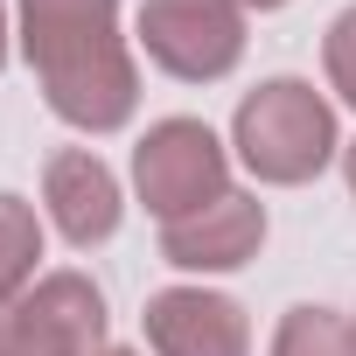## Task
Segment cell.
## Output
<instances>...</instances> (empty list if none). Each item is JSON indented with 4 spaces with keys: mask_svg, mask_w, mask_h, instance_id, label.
<instances>
[{
    "mask_svg": "<svg viewBox=\"0 0 356 356\" xmlns=\"http://www.w3.org/2000/svg\"><path fill=\"white\" fill-rule=\"evenodd\" d=\"M22 49L63 126L119 133L133 119L140 63L119 35V0H22Z\"/></svg>",
    "mask_w": 356,
    "mask_h": 356,
    "instance_id": "1",
    "label": "cell"
},
{
    "mask_svg": "<svg viewBox=\"0 0 356 356\" xmlns=\"http://www.w3.org/2000/svg\"><path fill=\"white\" fill-rule=\"evenodd\" d=\"M231 147L238 161L273 189H293V182H314V175L335 161V112L314 84L300 77H266L238 119H231Z\"/></svg>",
    "mask_w": 356,
    "mask_h": 356,
    "instance_id": "2",
    "label": "cell"
},
{
    "mask_svg": "<svg viewBox=\"0 0 356 356\" xmlns=\"http://www.w3.org/2000/svg\"><path fill=\"white\" fill-rule=\"evenodd\" d=\"M133 189L161 224L196 217L203 203L231 196V154L203 119H161L133 147Z\"/></svg>",
    "mask_w": 356,
    "mask_h": 356,
    "instance_id": "3",
    "label": "cell"
},
{
    "mask_svg": "<svg viewBox=\"0 0 356 356\" xmlns=\"http://www.w3.org/2000/svg\"><path fill=\"white\" fill-rule=\"evenodd\" d=\"M140 49L182 84H217L245 56L238 0H140Z\"/></svg>",
    "mask_w": 356,
    "mask_h": 356,
    "instance_id": "4",
    "label": "cell"
},
{
    "mask_svg": "<svg viewBox=\"0 0 356 356\" xmlns=\"http://www.w3.org/2000/svg\"><path fill=\"white\" fill-rule=\"evenodd\" d=\"M22 356H98L105 349V293L84 273H42L15 300Z\"/></svg>",
    "mask_w": 356,
    "mask_h": 356,
    "instance_id": "5",
    "label": "cell"
},
{
    "mask_svg": "<svg viewBox=\"0 0 356 356\" xmlns=\"http://www.w3.org/2000/svg\"><path fill=\"white\" fill-rule=\"evenodd\" d=\"M259 245H266V203L245 189L203 203L196 217L161 224V259L182 266V273H238L259 259Z\"/></svg>",
    "mask_w": 356,
    "mask_h": 356,
    "instance_id": "6",
    "label": "cell"
},
{
    "mask_svg": "<svg viewBox=\"0 0 356 356\" xmlns=\"http://www.w3.org/2000/svg\"><path fill=\"white\" fill-rule=\"evenodd\" d=\"M154 356H252V321L231 293L210 286H161L147 300Z\"/></svg>",
    "mask_w": 356,
    "mask_h": 356,
    "instance_id": "7",
    "label": "cell"
},
{
    "mask_svg": "<svg viewBox=\"0 0 356 356\" xmlns=\"http://www.w3.org/2000/svg\"><path fill=\"white\" fill-rule=\"evenodd\" d=\"M42 203H49V224H56L77 252H91V245H105V238L119 231V182H112V168H105L91 147L49 154V168H42Z\"/></svg>",
    "mask_w": 356,
    "mask_h": 356,
    "instance_id": "8",
    "label": "cell"
},
{
    "mask_svg": "<svg viewBox=\"0 0 356 356\" xmlns=\"http://www.w3.org/2000/svg\"><path fill=\"white\" fill-rule=\"evenodd\" d=\"M35 259H42V224L22 196H0V300H22L35 286Z\"/></svg>",
    "mask_w": 356,
    "mask_h": 356,
    "instance_id": "9",
    "label": "cell"
},
{
    "mask_svg": "<svg viewBox=\"0 0 356 356\" xmlns=\"http://www.w3.org/2000/svg\"><path fill=\"white\" fill-rule=\"evenodd\" d=\"M273 356H356V335L328 307H293L273 335Z\"/></svg>",
    "mask_w": 356,
    "mask_h": 356,
    "instance_id": "10",
    "label": "cell"
},
{
    "mask_svg": "<svg viewBox=\"0 0 356 356\" xmlns=\"http://www.w3.org/2000/svg\"><path fill=\"white\" fill-rule=\"evenodd\" d=\"M321 63H328V84L356 105V8H342L328 22V42H321Z\"/></svg>",
    "mask_w": 356,
    "mask_h": 356,
    "instance_id": "11",
    "label": "cell"
},
{
    "mask_svg": "<svg viewBox=\"0 0 356 356\" xmlns=\"http://www.w3.org/2000/svg\"><path fill=\"white\" fill-rule=\"evenodd\" d=\"M0 356H22V342H15V307L0 300Z\"/></svg>",
    "mask_w": 356,
    "mask_h": 356,
    "instance_id": "12",
    "label": "cell"
},
{
    "mask_svg": "<svg viewBox=\"0 0 356 356\" xmlns=\"http://www.w3.org/2000/svg\"><path fill=\"white\" fill-rule=\"evenodd\" d=\"M342 175H349V196H356V140H349V154H342Z\"/></svg>",
    "mask_w": 356,
    "mask_h": 356,
    "instance_id": "13",
    "label": "cell"
},
{
    "mask_svg": "<svg viewBox=\"0 0 356 356\" xmlns=\"http://www.w3.org/2000/svg\"><path fill=\"white\" fill-rule=\"evenodd\" d=\"M0 63H8V8H0Z\"/></svg>",
    "mask_w": 356,
    "mask_h": 356,
    "instance_id": "14",
    "label": "cell"
},
{
    "mask_svg": "<svg viewBox=\"0 0 356 356\" xmlns=\"http://www.w3.org/2000/svg\"><path fill=\"white\" fill-rule=\"evenodd\" d=\"M238 8H286V0H238Z\"/></svg>",
    "mask_w": 356,
    "mask_h": 356,
    "instance_id": "15",
    "label": "cell"
},
{
    "mask_svg": "<svg viewBox=\"0 0 356 356\" xmlns=\"http://www.w3.org/2000/svg\"><path fill=\"white\" fill-rule=\"evenodd\" d=\"M98 356H140V349H98Z\"/></svg>",
    "mask_w": 356,
    "mask_h": 356,
    "instance_id": "16",
    "label": "cell"
},
{
    "mask_svg": "<svg viewBox=\"0 0 356 356\" xmlns=\"http://www.w3.org/2000/svg\"><path fill=\"white\" fill-rule=\"evenodd\" d=\"M349 335H356V321H349Z\"/></svg>",
    "mask_w": 356,
    "mask_h": 356,
    "instance_id": "17",
    "label": "cell"
}]
</instances>
